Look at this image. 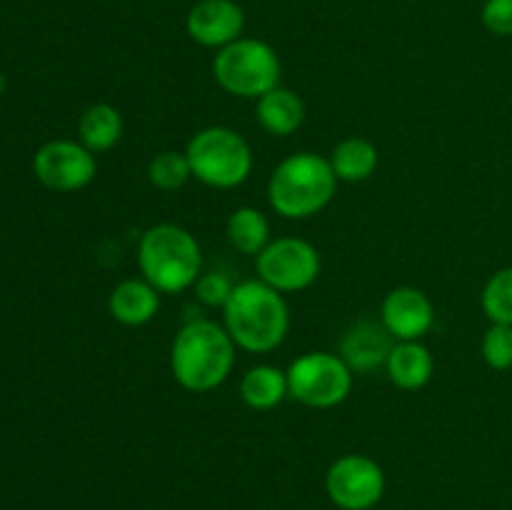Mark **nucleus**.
I'll list each match as a JSON object with an SVG mask.
<instances>
[{
    "instance_id": "obj_9",
    "label": "nucleus",
    "mask_w": 512,
    "mask_h": 510,
    "mask_svg": "<svg viewBox=\"0 0 512 510\" xmlns=\"http://www.w3.org/2000/svg\"><path fill=\"white\" fill-rule=\"evenodd\" d=\"M328 498L340 510H370L385 493V473L370 455L350 453L333 460L325 473Z\"/></svg>"
},
{
    "instance_id": "obj_11",
    "label": "nucleus",
    "mask_w": 512,
    "mask_h": 510,
    "mask_svg": "<svg viewBox=\"0 0 512 510\" xmlns=\"http://www.w3.org/2000/svg\"><path fill=\"white\" fill-rule=\"evenodd\" d=\"M380 323L395 340H423L435 325V305L420 288L400 285L383 298Z\"/></svg>"
},
{
    "instance_id": "obj_14",
    "label": "nucleus",
    "mask_w": 512,
    "mask_h": 510,
    "mask_svg": "<svg viewBox=\"0 0 512 510\" xmlns=\"http://www.w3.org/2000/svg\"><path fill=\"white\" fill-rule=\"evenodd\" d=\"M160 290L153 288L145 278L120 280L108 295V310L115 323L125 328H143L158 315Z\"/></svg>"
},
{
    "instance_id": "obj_2",
    "label": "nucleus",
    "mask_w": 512,
    "mask_h": 510,
    "mask_svg": "<svg viewBox=\"0 0 512 510\" xmlns=\"http://www.w3.org/2000/svg\"><path fill=\"white\" fill-rule=\"evenodd\" d=\"M238 345L223 323L195 318L170 343V373L190 393H210L230 378Z\"/></svg>"
},
{
    "instance_id": "obj_17",
    "label": "nucleus",
    "mask_w": 512,
    "mask_h": 510,
    "mask_svg": "<svg viewBox=\"0 0 512 510\" xmlns=\"http://www.w3.org/2000/svg\"><path fill=\"white\" fill-rule=\"evenodd\" d=\"M240 398L250 410H258V413L278 408L285 398H290L288 370L268 363L253 365L240 378Z\"/></svg>"
},
{
    "instance_id": "obj_6",
    "label": "nucleus",
    "mask_w": 512,
    "mask_h": 510,
    "mask_svg": "<svg viewBox=\"0 0 512 510\" xmlns=\"http://www.w3.org/2000/svg\"><path fill=\"white\" fill-rule=\"evenodd\" d=\"M283 63L275 48L258 38H238L213 58V78L228 95L258 100L280 85Z\"/></svg>"
},
{
    "instance_id": "obj_7",
    "label": "nucleus",
    "mask_w": 512,
    "mask_h": 510,
    "mask_svg": "<svg viewBox=\"0 0 512 510\" xmlns=\"http://www.w3.org/2000/svg\"><path fill=\"white\" fill-rule=\"evenodd\" d=\"M353 380L355 373L350 365L340 353L328 350H310L288 368L290 398L315 410H330L345 403L353 390Z\"/></svg>"
},
{
    "instance_id": "obj_25",
    "label": "nucleus",
    "mask_w": 512,
    "mask_h": 510,
    "mask_svg": "<svg viewBox=\"0 0 512 510\" xmlns=\"http://www.w3.org/2000/svg\"><path fill=\"white\" fill-rule=\"evenodd\" d=\"M480 20L498 38H512V0H485Z\"/></svg>"
},
{
    "instance_id": "obj_3",
    "label": "nucleus",
    "mask_w": 512,
    "mask_h": 510,
    "mask_svg": "<svg viewBox=\"0 0 512 510\" xmlns=\"http://www.w3.org/2000/svg\"><path fill=\"white\" fill-rule=\"evenodd\" d=\"M338 183L328 158L300 150L280 160L270 173L268 203L280 218H313L333 203Z\"/></svg>"
},
{
    "instance_id": "obj_13",
    "label": "nucleus",
    "mask_w": 512,
    "mask_h": 510,
    "mask_svg": "<svg viewBox=\"0 0 512 510\" xmlns=\"http://www.w3.org/2000/svg\"><path fill=\"white\" fill-rule=\"evenodd\" d=\"M393 335L383 328V323H355L340 340V358L350 365L353 373L368 375L373 370L385 368L388 355L393 350Z\"/></svg>"
},
{
    "instance_id": "obj_15",
    "label": "nucleus",
    "mask_w": 512,
    "mask_h": 510,
    "mask_svg": "<svg viewBox=\"0 0 512 510\" xmlns=\"http://www.w3.org/2000/svg\"><path fill=\"white\" fill-rule=\"evenodd\" d=\"M385 370L395 388L423 390L435 375V358L423 340H395Z\"/></svg>"
},
{
    "instance_id": "obj_12",
    "label": "nucleus",
    "mask_w": 512,
    "mask_h": 510,
    "mask_svg": "<svg viewBox=\"0 0 512 510\" xmlns=\"http://www.w3.org/2000/svg\"><path fill=\"white\" fill-rule=\"evenodd\" d=\"M190 40L203 48H225L243 38L245 10L235 0H198L185 15Z\"/></svg>"
},
{
    "instance_id": "obj_23",
    "label": "nucleus",
    "mask_w": 512,
    "mask_h": 510,
    "mask_svg": "<svg viewBox=\"0 0 512 510\" xmlns=\"http://www.w3.org/2000/svg\"><path fill=\"white\" fill-rule=\"evenodd\" d=\"M483 360L493 370H510L512 368V325L490 323L485 330L483 343H480Z\"/></svg>"
},
{
    "instance_id": "obj_21",
    "label": "nucleus",
    "mask_w": 512,
    "mask_h": 510,
    "mask_svg": "<svg viewBox=\"0 0 512 510\" xmlns=\"http://www.w3.org/2000/svg\"><path fill=\"white\" fill-rule=\"evenodd\" d=\"M190 178H193V168H190L185 150H163V153L153 155V160L148 163L150 185L163 193H175V190L185 188Z\"/></svg>"
},
{
    "instance_id": "obj_4",
    "label": "nucleus",
    "mask_w": 512,
    "mask_h": 510,
    "mask_svg": "<svg viewBox=\"0 0 512 510\" xmlns=\"http://www.w3.org/2000/svg\"><path fill=\"white\" fill-rule=\"evenodd\" d=\"M140 275L163 295H178L195 288L203 275V250L188 228L158 223L140 235Z\"/></svg>"
},
{
    "instance_id": "obj_1",
    "label": "nucleus",
    "mask_w": 512,
    "mask_h": 510,
    "mask_svg": "<svg viewBox=\"0 0 512 510\" xmlns=\"http://www.w3.org/2000/svg\"><path fill=\"white\" fill-rule=\"evenodd\" d=\"M223 325L245 353H273L290 333V308L285 295L260 278L243 280L223 305Z\"/></svg>"
},
{
    "instance_id": "obj_19",
    "label": "nucleus",
    "mask_w": 512,
    "mask_h": 510,
    "mask_svg": "<svg viewBox=\"0 0 512 510\" xmlns=\"http://www.w3.org/2000/svg\"><path fill=\"white\" fill-rule=\"evenodd\" d=\"M123 138V115L115 105L95 103L80 115L78 140L90 153H108Z\"/></svg>"
},
{
    "instance_id": "obj_5",
    "label": "nucleus",
    "mask_w": 512,
    "mask_h": 510,
    "mask_svg": "<svg viewBox=\"0 0 512 510\" xmlns=\"http://www.w3.org/2000/svg\"><path fill=\"white\" fill-rule=\"evenodd\" d=\"M193 178L215 190H233L253 173L250 143L228 125L198 130L185 145Z\"/></svg>"
},
{
    "instance_id": "obj_24",
    "label": "nucleus",
    "mask_w": 512,
    "mask_h": 510,
    "mask_svg": "<svg viewBox=\"0 0 512 510\" xmlns=\"http://www.w3.org/2000/svg\"><path fill=\"white\" fill-rule=\"evenodd\" d=\"M235 283L225 273H218V270H210V273H203L195 283V295H198L200 303H205L208 308H220L228 303L230 293H233Z\"/></svg>"
},
{
    "instance_id": "obj_10",
    "label": "nucleus",
    "mask_w": 512,
    "mask_h": 510,
    "mask_svg": "<svg viewBox=\"0 0 512 510\" xmlns=\"http://www.w3.org/2000/svg\"><path fill=\"white\" fill-rule=\"evenodd\" d=\"M33 173L55 193H78L98 175V158L80 140H48L33 158Z\"/></svg>"
},
{
    "instance_id": "obj_26",
    "label": "nucleus",
    "mask_w": 512,
    "mask_h": 510,
    "mask_svg": "<svg viewBox=\"0 0 512 510\" xmlns=\"http://www.w3.org/2000/svg\"><path fill=\"white\" fill-rule=\"evenodd\" d=\"M5 88H8V83H5V75H3V73H0V95H3V93H5Z\"/></svg>"
},
{
    "instance_id": "obj_16",
    "label": "nucleus",
    "mask_w": 512,
    "mask_h": 510,
    "mask_svg": "<svg viewBox=\"0 0 512 510\" xmlns=\"http://www.w3.org/2000/svg\"><path fill=\"white\" fill-rule=\"evenodd\" d=\"M255 120L265 133L275 138H288L298 133L300 125L305 123V103L295 90L278 85L255 100Z\"/></svg>"
},
{
    "instance_id": "obj_18",
    "label": "nucleus",
    "mask_w": 512,
    "mask_h": 510,
    "mask_svg": "<svg viewBox=\"0 0 512 510\" xmlns=\"http://www.w3.org/2000/svg\"><path fill=\"white\" fill-rule=\"evenodd\" d=\"M328 160L340 183H365L378 170L380 155L370 140L353 135V138L340 140Z\"/></svg>"
},
{
    "instance_id": "obj_20",
    "label": "nucleus",
    "mask_w": 512,
    "mask_h": 510,
    "mask_svg": "<svg viewBox=\"0 0 512 510\" xmlns=\"http://www.w3.org/2000/svg\"><path fill=\"white\" fill-rule=\"evenodd\" d=\"M225 235H228V243L238 253L253 255V258H258L273 240L270 238L268 218H265L263 210L253 208V205H243V208H235L230 213Z\"/></svg>"
},
{
    "instance_id": "obj_22",
    "label": "nucleus",
    "mask_w": 512,
    "mask_h": 510,
    "mask_svg": "<svg viewBox=\"0 0 512 510\" xmlns=\"http://www.w3.org/2000/svg\"><path fill=\"white\" fill-rule=\"evenodd\" d=\"M480 305L490 323L512 325V265L490 275L480 295Z\"/></svg>"
},
{
    "instance_id": "obj_8",
    "label": "nucleus",
    "mask_w": 512,
    "mask_h": 510,
    "mask_svg": "<svg viewBox=\"0 0 512 510\" xmlns=\"http://www.w3.org/2000/svg\"><path fill=\"white\" fill-rule=\"evenodd\" d=\"M255 273L278 293H300L318 280L320 253L308 240L285 235L270 240L268 248L255 258Z\"/></svg>"
}]
</instances>
